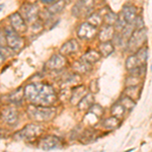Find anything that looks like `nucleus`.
Instances as JSON below:
<instances>
[{
    "label": "nucleus",
    "mask_w": 152,
    "mask_h": 152,
    "mask_svg": "<svg viewBox=\"0 0 152 152\" xmlns=\"http://www.w3.org/2000/svg\"><path fill=\"white\" fill-rule=\"evenodd\" d=\"M24 97L31 104L43 107H52L58 100V95L53 86L41 82L26 85L24 87Z\"/></svg>",
    "instance_id": "nucleus-1"
},
{
    "label": "nucleus",
    "mask_w": 152,
    "mask_h": 152,
    "mask_svg": "<svg viewBox=\"0 0 152 152\" xmlns=\"http://www.w3.org/2000/svg\"><path fill=\"white\" fill-rule=\"evenodd\" d=\"M28 115L31 120L37 122H47L52 120L56 115L55 109L51 107L33 104L28 109Z\"/></svg>",
    "instance_id": "nucleus-2"
},
{
    "label": "nucleus",
    "mask_w": 152,
    "mask_h": 152,
    "mask_svg": "<svg viewBox=\"0 0 152 152\" xmlns=\"http://www.w3.org/2000/svg\"><path fill=\"white\" fill-rule=\"evenodd\" d=\"M3 31L6 38V46L13 50L14 52H19L24 47V39L21 37L20 34L14 31L9 24L3 26Z\"/></svg>",
    "instance_id": "nucleus-3"
},
{
    "label": "nucleus",
    "mask_w": 152,
    "mask_h": 152,
    "mask_svg": "<svg viewBox=\"0 0 152 152\" xmlns=\"http://www.w3.org/2000/svg\"><path fill=\"white\" fill-rule=\"evenodd\" d=\"M18 11L23 15L24 20L28 23V24L35 23L36 20H38L40 18V6L31 1L23 2L20 5V7H19Z\"/></svg>",
    "instance_id": "nucleus-4"
},
{
    "label": "nucleus",
    "mask_w": 152,
    "mask_h": 152,
    "mask_svg": "<svg viewBox=\"0 0 152 152\" xmlns=\"http://www.w3.org/2000/svg\"><path fill=\"white\" fill-rule=\"evenodd\" d=\"M94 0H77L71 9V13L76 18H87L94 12Z\"/></svg>",
    "instance_id": "nucleus-5"
},
{
    "label": "nucleus",
    "mask_w": 152,
    "mask_h": 152,
    "mask_svg": "<svg viewBox=\"0 0 152 152\" xmlns=\"http://www.w3.org/2000/svg\"><path fill=\"white\" fill-rule=\"evenodd\" d=\"M147 41V31L145 28L140 29H135L131 37L129 38L127 47L132 52H136L138 49L143 47V45Z\"/></svg>",
    "instance_id": "nucleus-6"
},
{
    "label": "nucleus",
    "mask_w": 152,
    "mask_h": 152,
    "mask_svg": "<svg viewBox=\"0 0 152 152\" xmlns=\"http://www.w3.org/2000/svg\"><path fill=\"white\" fill-rule=\"evenodd\" d=\"M7 20H8V24L11 26L14 31H16L18 34L23 35V34L26 33L28 29V24L24 20V18H23L19 11H15L13 13L9 14L8 18H7Z\"/></svg>",
    "instance_id": "nucleus-7"
},
{
    "label": "nucleus",
    "mask_w": 152,
    "mask_h": 152,
    "mask_svg": "<svg viewBox=\"0 0 152 152\" xmlns=\"http://www.w3.org/2000/svg\"><path fill=\"white\" fill-rule=\"evenodd\" d=\"M99 33V28L92 26L87 21H83L77 28V36L79 39L84 41L94 40Z\"/></svg>",
    "instance_id": "nucleus-8"
},
{
    "label": "nucleus",
    "mask_w": 152,
    "mask_h": 152,
    "mask_svg": "<svg viewBox=\"0 0 152 152\" xmlns=\"http://www.w3.org/2000/svg\"><path fill=\"white\" fill-rule=\"evenodd\" d=\"M42 132H43V128L39 125H28L15 134V138L19 139V140H31L37 136L41 135Z\"/></svg>",
    "instance_id": "nucleus-9"
},
{
    "label": "nucleus",
    "mask_w": 152,
    "mask_h": 152,
    "mask_svg": "<svg viewBox=\"0 0 152 152\" xmlns=\"http://www.w3.org/2000/svg\"><path fill=\"white\" fill-rule=\"evenodd\" d=\"M39 147L43 150H53V149H60L63 147L62 140L56 136H46L42 138L39 142Z\"/></svg>",
    "instance_id": "nucleus-10"
},
{
    "label": "nucleus",
    "mask_w": 152,
    "mask_h": 152,
    "mask_svg": "<svg viewBox=\"0 0 152 152\" xmlns=\"http://www.w3.org/2000/svg\"><path fill=\"white\" fill-rule=\"evenodd\" d=\"M67 64V60L62 54H54V55L48 60L47 66L50 70H62Z\"/></svg>",
    "instance_id": "nucleus-11"
},
{
    "label": "nucleus",
    "mask_w": 152,
    "mask_h": 152,
    "mask_svg": "<svg viewBox=\"0 0 152 152\" xmlns=\"http://www.w3.org/2000/svg\"><path fill=\"white\" fill-rule=\"evenodd\" d=\"M1 118L6 124L13 126L18 122V113L14 107H5L1 111Z\"/></svg>",
    "instance_id": "nucleus-12"
},
{
    "label": "nucleus",
    "mask_w": 152,
    "mask_h": 152,
    "mask_svg": "<svg viewBox=\"0 0 152 152\" xmlns=\"http://www.w3.org/2000/svg\"><path fill=\"white\" fill-rule=\"evenodd\" d=\"M116 33L114 26H109V24H104V26H100L99 33H97V37H99V40L100 42H109L112 41L114 38V35Z\"/></svg>",
    "instance_id": "nucleus-13"
},
{
    "label": "nucleus",
    "mask_w": 152,
    "mask_h": 152,
    "mask_svg": "<svg viewBox=\"0 0 152 152\" xmlns=\"http://www.w3.org/2000/svg\"><path fill=\"white\" fill-rule=\"evenodd\" d=\"M79 50V43L75 39H71V40L65 42L60 48V54L62 55H71L73 53H76Z\"/></svg>",
    "instance_id": "nucleus-14"
},
{
    "label": "nucleus",
    "mask_w": 152,
    "mask_h": 152,
    "mask_svg": "<svg viewBox=\"0 0 152 152\" xmlns=\"http://www.w3.org/2000/svg\"><path fill=\"white\" fill-rule=\"evenodd\" d=\"M121 13L127 23H132L137 18V8L132 4H125Z\"/></svg>",
    "instance_id": "nucleus-15"
},
{
    "label": "nucleus",
    "mask_w": 152,
    "mask_h": 152,
    "mask_svg": "<svg viewBox=\"0 0 152 152\" xmlns=\"http://www.w3.org/2000/svg\"><path fill=\"white\" fill-rule=\"evenodd\" d=\"M85 94H86V88L83 85H76L72 88V91H71L70 102L72 104H77Z\"/></svg>",
    "instance_id": "nucleus-16"
},
{
    "label": "nucleus",
    "mask_w": 152,
    "mask_h": 152,
    "mask_svg": "<svg viewBox=\"0 0 152 152\" xmlns=\"http://www.w3.org/2000/svg\"><path fill=\"white\" fill-rule=\"evenodd\" d=\"M72 69L77 74H85V73L89 72L91 70V65H90V63H88L87 61L83 60L81 58V60L75 61L73 63Z\"/></svg>",
    "instance_id": "nucleus-17"
},
{
    "label": "nucleus",
    "mask_w": 152,
    "mask_h": 152,
    "mask_svg": "<svg viewBox=\"0 0 152 152\" xmlns=\"http://www.w3.org/2000/svg\"><path fill=\"white\" fill-rule=\"evenodd\" d=\"M66 5H67V1H66V0H57L55 3L51 4V5H49V6H45V7L51 15L57 16V14L61 13V12L64 10Z\"/></svg>",
    "instance_id": "nucleus-18"
},
{
    "label": "nucleus",
    "mask_w": 152,
    "mask_h": 152,
    "mask_svg": "<svg viewBox=\"0 0 152 152\" xmlns=\"http://www.w3.org/2000/svg\"><path fill=\"white\" fill-rule=\"evenodd\" d=\"M94 95L91 94H86L77 104L78 109H79L80 111H88L89 107L94 104Z\"/></svg>",
    "instance_id": "nucleus-19"
},
{
    "label": "nucleus",
    "mask_w": 152,
    "mask_h": 152,
    "mask_svg": "<svg viewBox=\"0 0 152 152\" xmlns=\"http://www.w3.org/2000/svg\"><path fill=\"white\" fill-rule=\"evenodd\" d=\"M99 50V53L102 54V56L107 57V56H110L111 54L114 53L115 46H114V44H113L111 41H109V42H100Z\"/></svg>",
    "instance_id": "nucleus-20"
},
{
    "label": "nucleus",
    "mask_w": 152,
    "mask_h": 152,
    "mask_svg": "<svg viewBox=\"0 0 152 152\" xmlns=\"http://www.w3.org/2000/svg\"><path fill=\"white\" fill-rule=\"evenodd\" d=\"M100 58H102V54L99 52H97L96 50H89L82 56L83 60L87 61V62L90 63V64L96 63L97 61H99Z\"/></svg>",
    "instance_id": "nucleus-21"
},
{
    "label": "nucleus",
    "mask_w": 152,
    "mask_h": 152,
    "mask_svg": "<svg viewBox=\"0 0 152 152\" xmlns=\"http://www.w3.org/2000/svg\"><path fill=\"white\" fill-rule=\"evenodd\" d=\"M120 119H118L116 117H110L107 119H105L102 124V127L105 130H114L119 127L120 125Z\"/></svg>",
    "instance_id": "nucleus-22"
},
{
    "label": "nucleus",
    "mask_w": 152,
    "mask_h": 152,
    "mask_svg": "<svg viewBox=\"0 0 152 152\" xmlns=\"http://www.w3.org/2000/svg\"><path fill=\"white\" fill-rule=\"evenodd\" d=\"M87 23H89L92 26H96V28H99L100 26L104 23V19H102V15L99 11L97 12H92L90 15H88L87 18Z\"/></svg>",
    "instance_id": "nucleus-23"
},
{
    "label": "nucleus",
    "mask_w": 152,
    "mask_h": 152,
    "mask_svg": "<svg viewBox=\"0 0 152 152\" xmlns=\"http://www.w3.org/2000/svg\"><path fill=\"white\" fill-rule=\"evenodd\" d=\"M118 18H119V15H118L117 13H115V12H113L110 8H107V10L105 11V13L104 14V16H102V19H104V23L105 24L114 26L115 23L117 21Z\"/></svg>",
    "instance_id": "nucleus-24"
},
{
    "label": "nucleus",
    "mask_w": 152,
    "mask_h": 152,
    "mask_svg": "<svg viewBox=\"0 0 152 152\" xmlns=\"http://www.w3.org/2000/svg\"><path fill=\"white\" fill-rule=\"evenodd\" d=\"M127 96L131 97L132 99H139L141 94V86L140 85H135V86H127L126 91H125Z\"/></svg>",
    "instance_id": "nucleus-25"
},
{
    "label": "nucleus",
    "mask_w": 152,
    "mask_h": 152,
    "mask_svg": "<svg viewBox=\"0 0 152 152\" xmlns=\"http://www.w3.org/2000/svg\"><path fill=\"white\" fill-rule=\"evenodd\" d=\"M126 111H127V110L125 109L123 105H122L121 102H117L116 104H114L112 107V110H111L112 115L114 117L118 118V119H122V118L124 117V115H125V113H126Z\"/></svg>",
    "instance_id": "nucleus-26"
},
{
    "label": "nucleus",
    "mask_w": 152,
    "mask_h": 152,
    "mask_svg": "<svg viewBox=\"0 0 152 152\" xmlns=\"http://www.w3.org/2000/svg\"><path fill=\"white\" fill-rule=\"evenodd\" d=\"M135 55H136V57H137V59H138L139 63H140V66L145 65L147 59H148V50H147V48L141 47L140 49H138V50L136 51Z\"/></svg>",
    "instance_id": "nucleus-27"
},
{
    "label": "nucleus",
    "mask_w": 152,
    "mask_h": 152,
    "mask_svg": "<svg viewBox=\"0 0 152 152\" xmlns=\"http://www.w3.org/2000/svg\"><path fill=\"white\" fill-rule=\"evenodd\" d=\"M24 97V87H19L16 91L9 95V100L12 102H20Z\"/></svg>",
    "instance_id": "nucleus-28"
},
{
    "label": "nucleus",
    "mask_w": 152,
    "mask_h": 152,
    "mask_svg": "<svg viewBox=\"0 0 152 152\" xmlns=\"http://www.w3.org/2000/svg\"><path fill=\"white\" fill-rule=\"evenodd\" d=\"M138 66H140V63H139L138 59H137L136 55H131L130 57H128L126 61V67L127 69L130 70V69H133L135 67H138Z\"/></svg>",
    "instance_id": "nucleus-29"
},
{
    "label": "nucleus",
    "mask_w": 152,
    "mask_h": 152,
    "mask_svg": "<svg viewBox=\"0 0 152 152\" xmlns=\"http://www.w3.org/2000/svg\"><path fill=\"white\" fill-rule=\"evenodd\" d=\"M43 29H45V26L44 23L41 20L40 18L38 20H36L35 23H31V31L34 34H40L41 31H43Z\"/></svg>",
    "instance_id": "nucleus-30"
},
{
    "label": "nucleus",
    "mask_w": 152,
    "mask_h": 152,
    "mask_svg": "<svg viewBox=\"0 0 152 152\" xmlns=\"http://www.w3.org/2000/svg\"><path fill=\"white\" fill-rule=\"evenodd\" d=\"M120 102H121L122 105H123L127 111H131V110L135 107V104H136L134 102V99H132L131 97L127 96V95H125L124 97H122V99Z\"/></svg>",
    "instance_id": "nucleus-31"
},
{
    "label": "nucleus",
    "mask_w": 152,
    "mask_h": 152,
    "mask_svg": "<svg viewBox=\"0 0 152 152\" xmlns=\"http://www.w3.org/2000/svg\"><path fill=\"white\" fill-rule=\"evenodd\" d=\"M140 82H141L140 76L130 74L129 77H127V79H126V86H135V85H139Z\"/></svg>",
    "instance_id": "nucleus-32"
},
{
    "label": "nucleus",
    "mask_w": 152,
    "mask_h": 152,
    "mask_svg": "<svg viewBox=\"0 0 152 152\" xmlns=\"http://www.w3.org/2000/svg\"><path fill=\"white\" fill-rule=\"evenodd\" d=\"M90 113H92V114H94L95 116L97 117H102V114H104V109H102V107L100 104H94L91 105V107H89V110H88Z\"/></svg>",
    "instance_id": "nucleus-33"
},
{
    "label": "nucleus",
    "mask_w": 152,
    "mask_h": 152,
    "mask_svg": "<svg viewBox=\"0 0 152 152\" xmlns=\"http://www.w3.org/2000/svg\"><path fill=\"white\" fill-rule=\"evenodd\" d=\"M94 131H92V130L88 129V130H86V131H85L84 133L82 134V136H81V138H80V140H82L83 142H84V144H86L90 140H91V138L94 137Z\"/></svg>",
    "instance_id": "nucleus-34"
},
{
    "label": "nucleus",
    "mask_w": 152,
    "mask_h": 152,
    "mask_svg": "<svg viewBox=\"0 0 152 152\" xmlns=\"http://www.w3.org/2000/svg\"><path fill=\"white\" fill-rule=\"evenodd\" d=\"M132 23H133L135 29H140V28H144V21H143V18H142L141 16L137 15V18H135V20Z\"/></svg>",
    "instance_id": "nucleus-35"
},
{
    "label": "nucleus",
    "mask_w": 152,
    "mask_h": 152,
    "mask_svg": "<svg viewBox=\"0 0 152 152\" xmlns=\"http://www.w3.org/2000/svg\"><path fill=\"white\" fill-rule=\"evenodd\" d=\"M89 89L92 94H95V92L99 91V80L97 79L91 80L89 83Z\"/></svg>",
    "instance_id": "nucleus-36"
},
{
    "label": "nucleus",
    "mask_w": 152,
    "mask_h": 152,
    "mask_svg": "<svg viewBox=\"0 0 152 152\" xmlns=\"http://www.w3.org/2000/svg\"><path fill=\"white\" fill-rule=\"evenodd\" d=\"M3 46H6V38L3 28H0V47H3Z\"/></svg>",
    "instance_id": "nucleus-37"
},
{
    "label": "nucleus",
    "mask_w": 152,
    "mask_h": 152,
    "mask_svg": "<svg viewBox=\"0 0 152 152\" xmlns=\"http://www.w3.org/2000/svg\"><path fill=\"white\" fill-rule=\"evenodd\" d=\"M39 1H40L44 6H49V5H51V4L55 3L57 0H39Z\"/></svg>",
    "instance_id": "nucleus-38"
},
{
    "label": "nucleus",
    "mask_w": 152,
    "mask_h": 152,
    "mask_svg": "<svg viewBox=\"0 0 152 152\" xmlns=\"http://www.w3.org/2000/svg\"><path fill=\"white\" fill-rule=\"evenodd\" d=\"M4 61H5V58H4V56L2 55L1 53H0V64H2V63H3Z\"/></svg>",
    "instance_id": "nucleus-39"
},
{
    "label": "nucleus",
    "mask_w": 152,
    "mask_h": 152,
    "mask_svg": "<svg viewBox=\"0 0 152 152\" xmlns=\"http://www.w3.org/2000/svg\"><path fill=\"white\" fill-rule=\"evenodd\" d=\"M3 7H4V4H0V11L3 9Z\"/></svg>",
    "instance_id": "nucleus-40"
},
{
    "label": "nucleus",
    "mask_w": 152,
    "mask_h": 152,
    "mask_svg": "<svg viewBox=\"0 0 152 152\" xmlns=\"http://www.w3.org/2000/svg\"><path fill=\"white\" fill-rule=\"evenodd\" d=\"M28 1H34V0H28Z\"/></svg>",
    "instance_id": "nucleus-41"
},
{
    "label": "nucleus",
    "mask_w": 152,
    "mask_h": 152,
    "mask_svg": "<svg viewBox=\"0 0 152 152\" xmlns=\"http://www.w3.org/2000/svg\"><path fill=\"white\" fill-rule=\"evenodd\" d=\"M151 69H152V66H151Z\"/></svg>",
    "instance_id": "nucleus-42"
}]
</instances>
